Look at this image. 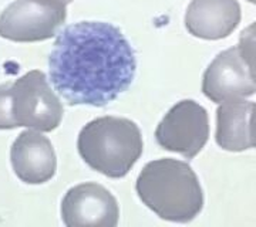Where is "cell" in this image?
Listing matches in <instances>:
<instances>
[{
	"instance_id": "6da1fadb",
	"label": "cell",
	"mask_w": 256,
	"mask_h": 227,
	"mask_svg": "<svg viewBox=\"0 0 256 227\" xmlns=\"http://www.w3.org/2000/svg\"><path fill=\"white\" fill-rule=\"evenodd\" d=\"M136 51L118 27L77 21L64 27L48 55V77L70 105L104 107L136 77Z\"/></svg>"
},
{
	"instance_id": "7a4b0ae2",
	"label": "cell",
	"mask_w": 256,
	"mask_h": 227,
	"mask_svg": "<svg viewBox=\"0 0 256 227\" xmlns=\"http://www.w3.org/2000/svg\"><path fill=\"white\" fill-rule=\"evenodd\" d=\"M138 198L156 216L186 223L204 208V191L192 166L174 158L154 159L142 168L136 182Z\"/></svg>"
},
{
	"instance_id": "3957f363",
	"label": "cell",
	"mask_w": 256,
	"mask_h": 227,
	"mask_svg": "<svg viewBox=\"0 0 256 227\" xmlns=\"http://www.w3.org/2000/svg\"><path fill=\"white\" fill-rule=\"evenodd\" d=\"M77 149L92 169L108 178H122L141 158L144 142L134 121L106 115L92 119L82 128Z\"/></svg>"
},
{
	"instance_id": "277c9868",
	"label": "cell",
	"mask_w": 256,
	"mask_h": 227,
	"mask_svg": "<svg viewBox=\"0 0 256 227\" xmlns=\"http://www.w3.org/2000/svg\"><path fill=\"white\" fill-rule=\"evenodd\" d=\"M254 24L242 31L240 43L216 54L202 75V92L212 102L245 100L256 91Z\"/></svg>"
},
{
	"instance_id": "5b68a950",
	"label": "cell",
	"mask_w": 256,
	"mask_h": 227,
	"mask_svg": "<svg viewBox=\"0 0 256 227\" xmlns=\"http://www.w3.org/2000/svg\"><path fill=\"white\" fill-rule=\"evenodd\" d=\"M63 114V104L43 71L32 70L10 84V117L14 128L50 132L60 125Z\"/></svg>"
},
{
	"instance_id": "8992f818",
	"label": "cell",
	"mask_w": 256,
	"mask_h": 227,
	"mask_svg": "<svg viewBox=\"0 0 256 227\" xmlns=\"http://www.w3.org/2000/svg\"><path fill=\"white\" fill-rule=\"evenodd\" d=\"M67 18L62 0H14L0 13V37L12 41H43L57 34Z\"/></svg>"
},
{
	"instance_id": "52a82bcc",
	"label": "cell",
	"mask_w": 256,
	"mask_h": 227,
	"mask_svg": "<svg viewBox=\"0 0 256 227\" xmlns=\"http://www.w3.org/2000/svg\"><path fill=\"white\" fill-rule=\"evenodd\" d=\"M210 138L206 109L194 100H181L168 109L156 129V139L162 149L192 159Z\"/></svg>"
},
{
	"instance_id": "ba28073f",
	"label": "cell",
	"mask_w": 256,
	"mask_h": 227,
	"mask_svg": "<svg viewBox=\"0 0 256 227\" xmlns=\"http://www.w3.org/2000/svg\"><path fill=\"white\" fill-rule=\"evenodd\" d=\"M62 219L68 227H116L118 202L107 188L97 182L76 185L62 200Z\"/></svg>"
},
{
	"instance_id": "9c48e42d",
	"label": "cell",
	"mask_w": 256,
	"mask_h": 227,
	"mask_svg": "<svg viewBox=\"0 0 256 227\" xmlns=\"http://www.w3.org/2000/svg\"><path fill=\"white\" fill-rule=\"evenodd\" d=\"M10 161L18 179L30 185L46 183L57 169V156L50 139L32 128L20 132L12 144Z\"/></svg>"
},
{
	"instance_id": "30bf717a",
	"label": "cell",
	"mask_w": 256,
	"mask_h": 227,
	"mask_svg": "<svg viewBox=\"0 0 256 227\" xmlns=\"http://www.w3.org/2000/svg\"><path fill=\"white\" fill-rule=\"evenodd\" d=\"M238 0H192L185 11V27L194 37L225 38L240 23Z\"/></svg>"
},
{
	"instance_id": "8fae6325",
	"label": "cell",
	"mask_w": 256,
	"mask_h": 227,
	"mask_svg": "<svg viewBox=\"0 0 256 227\" xmlns=\"http://www.w3.org/2000/svg\"><path fill=\"white\" fill-rule=\"evenodd\" d=\"M255 102L234 100L220 102L216 108V144L230 152H242L255 146L252 117Z\"/></svg>"
},
{
	"instance_id": "7c38bea8",
	"label": "cell",
	"mask_w": 256,
	"mask_h": 227,
	"mask_svg": "<svg viewBox=\"0 0 256 227\" xmlns=\"http://www.w3.org/2000/svg\"><path fill=\"white\" fill-rule=\"evenodd\" d=\"M10 84H0V129H13L14 124L10 117Z\"/></svg>"
},
{
	"instance_id": "4fadbf2b",
	"label": "cell",
	"mask_w": 256,
	"mask_h": 227,
	"mask_svg": "<svg viewBox=\"0 0 256 227\" xmlns=\"http://www.w3.org/2000/svg\"><path fill=\"white\" fill-rule=\"evenodd\" d=\"M62 1H64V3H66V4H68V3H72V1H73V0H62Z\"/></svg>"
},
{
	"instance_id": "5bb4252c",
	"label": "cell",
	"mask_w": 256,
	"mask_h": 227,
	"mask_svg": "<svg viewBox=\"0 0 256 227\" xmlns=\"http://www.w3.org/2000/svg\"><path fill=\"white\" fill-rule=\"evenodd\" d=\"M249 1H250V3H255L256 0H249Z\"/></svg>"
}]
</instances>
